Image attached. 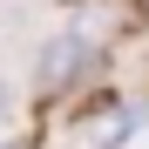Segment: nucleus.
<instances>
[{
    "mask_svg": "<svg viewBox=\"0 0 149 149\" xmlns=\"http://www.w3.org/2000/svg\"><path fill=\"white\" fill-rule=\"evenodd\" d=\"M74 61H81V41H54V47L41 54V74H47V81H68Z\"/></svg>",
    "mask_w": 149,
    "mask_h": 149,
    "instance_id": "nucleus-2",
    "label": "nucleus"
},
{
    "mask_svg": "<svg viewBox=\"0 0 149 149\" xmlns=\"http://www.w3.org/2000/svg\"><path fill=\"white\" fill-rule=\"evenodd\" d=\"M129 129H136L129 109H102V115L88 122V149H122V142H129Z\"/></svg>",
    "mask_w": 149,
    "mask_h": 149,
    "instance_id": "nucleus-1",
    "label": "nucleus"
}]
</instances>
